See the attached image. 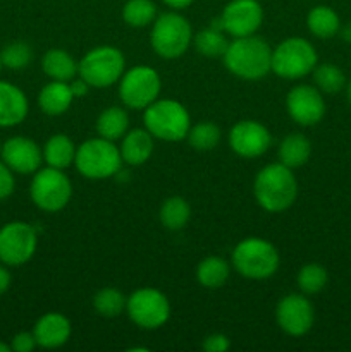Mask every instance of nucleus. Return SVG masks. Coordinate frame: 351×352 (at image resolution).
<instances>
[{
	"mask_svg": "<svg viewBox=\"0 0 351 352\" xmlns=\"http://www.w3.org/2000/svg\"><path fill=\"white\" fill-rule=\"evenodd\" d=\"M224 65L236 78L244 81H260L272 72V48L257 34L233 38L222 55Z\"/></svg>",
	"mask_w": 351,
	"mask_h": 352,
	"instance_id": "nucleus-1",
	"label": "nucleus"
},
{
	"mask_svg": "<svg viewBox=\"0 0 351 352\" xmlns=\"http://www.w3.org/2000/svg\"><path fill=\"white\" fill-rule=\"evenodd\" d=\"M298 181L292 168L284 164H268L255 175L253 196L258 206L268 213L286 212L298 198Z\"/></svg>",
	"mask_w": 351,
	"mask_h": 352,
	"instance_id": "nucleus-2",
	"label": "nucleus"
},
{
	"mask_svg": "<svg viewBox=\"0 0 351 352\" xmlns=\"http://www.w3.org/2000/svg\"><path fill=\"white\" fill-rule=\"evenodd\" d=\"M233 268L244 278L265 280L275 275L281 265L274 244L262 237H246L240 241L233 250Z\"/></svg>",
	"mask_w": 351,
	"mask_h": 352,
	"instance_id": "nucleus-3",
	"label": "nucleus"
},
{
	"mask_svg": "<svg viewBox=\"0 0 351 352\" xmlns=\"http://www.w3.org/2000/svg\"><path fill=\"white\" fill-rule=\"evenodd\" d=\"M143 124L153 138L167 143L186 140L191 127V117L181 102L158 98L143 110Z\"/></svg>",
	"mask_w": 351,
	"mask_h": 352,
	"instance_id": "nucleus-4",
	"label": "nucleus"
},
{
	"mask_svg": "<svg viewBox=\"0 0 351 352\" xmlns=\"http://www.w3.org/2000/svg\"><path fill=\"white\" fill-rule=\"evenodd\" d=\"M119 146L105 138H92L83 141L76 150L74 167L79 174L92 181H103L114 177L123 167Z\"/></svg>",
	"mask_w": 351,
	"mask_h": 352,
	"instance_id": "nucleus-5",
	"label": "nucleus"
},
{
	"mask_svg": "<svg viewBox=\"0 0 351 352\" xmlns=\"http://www.w3.org/2000/svg\"><path fill=\"white\" fill-rule=\"evenodd\" d=\"M193 28L184 16L176 10L158 14L151 24L150 45L162 58H179L193 43Z\"/></svg>",
	"mask_w": 351,
	"mask_h": 352,
	"instance_id": "nucleus-6",
	"label": "nucleus"
},
{
	"mask_svg": "<svg viewBox=\"0 0 351 352\" xmlns=\"http://www.w3.org/2000/svg\"><path fill=\"white\" fill-rule=\"evenodd\" d=\"M319 64L315 47L306 38L291 36L272 50V72L281 79L296 81L312 74Z\"/></svg>",
	"mask_w": 351,
	"mask_h": 352,
	"instance_id": "nucleus-7",
	"label": "nucleus"
},
{
	"mask_svg": "<svg viewBox=\"0 0 351 352\" xmlns=\"http://www.w3.org/2000/svg\"><path fill=\"white\" fill-rule=\"evenodd\" d=\"M126 71V58L117 47L102 45L85 54L79 60L78 76H81L92 88H109L119 82Z\"/></svg>",
	"mask_w": 351,
	"mask_h": 352,
	"instance_id": "nucleus-8",
	"label": "nucleus"
},
{
	"mask_svg": "<svg viewBox=\"0 0 351 352\" xmlns=\"http://www.w3.org/2000/svg\"><path fill=\"white\" fill-rule=\"evenodd\" d=\"M30 196L34 206L48 213L64 210L72 196V182L64 170L54 167L38 168L30 184Z\"/></svg>",
	"mask_w": 351,
	"mask_h": 352,
	"instance_id": "nucleus-9",
	"label": "nucleus"
},
{
	"mask_svg": "<svg viewBox=\"0 0 351 352\" xmlns=\"http://www.w3.org/2000/svg\"><path fill=\"white\" fill-rule=\"evenodd\" d=\"M160 91V76L148 65H134L129 71H124L119 79V98L127 109L145 110L158 100Z\"/></svg>",
	"mask_w": 351,
	"mask_h": 352,
	"instance_id": "nucleus-10",
	"label": "nucleus"
},
{
	"mask_svg": "<svg viewBox=\"0 0 351 352\" xmlns=\"http://www.w3.org/2000/svg\"><path fill=\"white\" fill-rule=\"evenodd\" d=\"M126 313L140 329L157 330L171 318V302L158 289L141 287L127 298Z\"/></svg>",
	"mask_w": 351,
	"mask_h": 352,
	"instance_id": "nucleus-11",
	"label": "nucleus"
},
{
	"mask_svg": "<svg viewBox=\"0 0 351 352\" xmlns=\"http://www.w3.org/2000/svg\"><path fill=\"white\" fill-rule=\"evenodd\" d=\"M36 248V230L30 223L9 222L0 227V263L21 267L34 256Z\"/></svg>",
	"mask_w": 351,
	"mask_h": 352,
	"instance_id": "nucleus-12",
	"label": "nucleus"
},
{
	"mask_svg": "<svg viewBox=\"0 0 351 352\" xmlns=\"http://www.w3.org/2000/svg\"><path fill=\"white\" fill-rule=\"evenodd\" d=\"M224 33L231 38L255 34L264 23V9L258 0H231L219 19Z\"/></svg>",
	"mask_w": 351,
	"mask_h": 352,
	"instance_id": "nucleus-13",
	"label": "nucleus"
},
{
	"mask_svg": "<svg viewBox=\"0 0 351 352\" xmlns=\"http://www.w3.org/2000/svg\"><path fill=\"white\" fill-rule=\"evenodd\" d=\"M279 329L291 337H303L315 323V309L306 294L284 296L275 308Z\"/></svg>",
	"mask_w": 351,
	"mask_h": 352,
	"instance_id": "nucleus-14",
	"label": "nucleus"
},
{
	"mask_svg": "<svg viewBox=\"0 0 351 352\" xmlns=\"http://www.w3.org/2000/svg\"><path fill=\"white\" fill-rule=\"evenodd\" d=\"M286 109L296 124L312 127L323 119L327 107L323 93L317 86L298 85L289 89L286 96Z\"/></svg>",
	"mask_w": 351,
	"mask_h": 352,
	"instance_id": "nucleus-15",
	"label": "nucleus"
},
{
	"mask_svg": "<svg viewBox=\"0 0 351 352\" xmlns=\"http://www.w3.org/2000/svg\"><path fill=\"white\" fill-rule=\"evenodd\" d=\"M272 138L267 127L258 120L243 119L229 131V146L237 157L258 158L270 148Z\"/></svg>",
	"mask_w": 351,
	"mask_h": 352,
	"instance_id": "nucleus-16",
	"label": "nucleus"
},
{
	"mask_svg": "<svg viewBox=\"0 0 351 352\" xmlns=\"http://www.w3.org/2000/svg\"><path fill=\"white\" fill-rule=\"evenodd\" d=\"M0 158L14 174L30 175L40 168L41 162H43V153L36 141H33L31 138L14 136L2 144Z\"/></svg>",
	"mask_w": 351,
	"mask_h": 352,
	"instance_id": "nucleus-17",
	"label": "nucleus"
},
{
	"mask_svg": "<svg viewBox=\"0 0 351 352\" xmlns=\"http://www.w3.org/2000/svg\"><path fill=\"white\" fill-rule=\"evenodd\" d=\"M72 325L62 313H47L40 316L33 327V336L36 344L43 349H57L71 339Z\"/></svg>",
	"mask_w": 351,
	"mask_h": 352,
	"instance_id": "nucleus-18",
	"label": "nucleus"
},
{
	"mask_svg": "<svg viewBox=\"0 0 351 352\" xmlns=\"http://www.w3.org/2000/svg\"><path fill=\"white\" fill-rule=\"evenodd\" d=\"M30 103L19 86L0 81V127H14L24 122Z\"/></svg>",
	"mask_w": 351,
	"mask_h": 352,
	"instance_id": "nucleus-19",
	"label": "nucleus"
},
{
	"mask_svg": "<svg viewBox=\"0 0 351 352\" xmlns=\"http://www.w3.org/2000/svg\"><path fill=\"white\" fill-rule=\"evenodd\" d=\"M153 140L155 138L148 133L147 127H136L129 129L120 140V157L124 164L131 167H140L150 160L153 153Z\"/></svg>",
	"mask_w": 351,
	"mask_h": 352,
	"instance_id": "nucleus-20",
	"label": "nucleus"
},
{
	"mask_svg": "<svg viewBox=\"0 0 351 352\" xmlns=\"http://www.w3.org/2000/svg\"><path fill=\"white\" fill-rule=\"evenodd\" d=\"M72 100H74V95H72L69 82L50 79V82L45 85L38 95V105H40L41 112L55 117L67 112L72 105Z\"/></svg>",
	"mask_w": 351,
	"mask_h": 352,
	"instance_id": "nucleus-21",
	"label": "nucleus"
},
{
	"mask_svg": "<svg viewBox=\"0 0 351 352\" xmlns=\"http://www.w3.org/2000/svg\"><path fill=\"white\" fill-rule=\"evenodd\" d=\"M41 69L54 81H72L78 76L79 62L62 48H50L41 57Z\"/></svg>",
	"mask_w": 351,
	"mask_h": 352,
	"instance_id": "nucleus-22",
	"label": "nucleus"
},
{
	"mask_svg": "<svg viewBox=\"0 0 351 352\" xmlns=\"http://www.w3.org/2000/svg\"><path fill=\"white\" fill-rule=\"evenodd\" d=\"M76 150H78V146L71 138L65 136V134H54L43 144L41 153H43V162L48 167L65 170L71 165H74Z\"/></svg>",
	"mask_w": 351,
	"mask_h": 352,
	"instance_id": "nucleus-23",
	"label": "nucleus"
},
{
	"mask_svg": "<svg viewBox=\"0 0 351 352\" xmlns=\"http://www.w3.org/2000/svg\"><path fill=\"white\" fill-rule=\"evenodd\" d=\"M277 157L281 164L289 168L303 167L312 157V143L301 133H291L281 141L277 150Z\"/></svg>",
	"mask_w": 351,
	"mask_h": 352,
	"instance_id": "nucleus-24",
	"label": "nucleus"
},
{
	"mask_svg": "<svg viewBox=\"0 0 351 352\" xmlns=\"http://www.w3.org/2000/svg\"><path fill=\"white\" fill-rule=\"evenodd\" d=\"M306 28L313 36L320 38V40H329L339 33L341 19L332 7L317 6L310 9L308 16H306Z\"/></svg>",
	"mask_w": 351,
	"mask_h": 352,
	"instance_id": "nucleus-25",
	"label": "nucleus"
},
{
	"mask_svg": "<svg viewBox=\"0 0 351 352\" xmlns=\"http://www.w3.org/2000/svg\"><path fill=\"white\" fill-rule=\"evenodd\" d=\"M129 131V116L120 107H109L102 110L96 119V133L100 138L114 141L123 140L124 134Z\"/></svg>",
	"mask_w": 351,
	"mask_h": 352,
	"instance_id": "nucleus-26",
	"label": "nucleus"
},
{
	"mask_svg": "<svg viewBox=\"0 0 351 352\" xmlns=\"http://www.w3.org/2000/svg\"><path fill=\"white\" fill-rule=\"evenodd\" d=\"M231 275V267L224 258L206 256L196 267V280L206 289H219L227 282Z\"/></svg>",
	"mask_w": 351,
	"mask_h": 352,
	"instance_id": "nucleus-27",
	"label": "nucleus"
},
{
	"mask_svg": "<svg viewBox=\"0 0 351 352\" xmlns=\"http://www.w3.org/2000/svg\"><path fill=\"white\" fill-rule=\"evenodd\" d=\"M160 223L167 230H181L191 219V208L189 203L181 196H171L165 199L158 212Z\"/></svg>",
	"mask_w": 351,
	"mask_h": 352,
	"instance_id": "nucleus-28",
	"label": "nucleus"
},
{
	"mask_svg": "<svg viewBox=\"0 0 351 352\" xmlns=\"http://www.w3.org/2000/svg\"><path fill=\"white\" fill-rule=\"evenodd\" d=\"M312 74L313 82L323 95H337L346 88V76H344L343 69L337 67L336 64H330V62L317 64Z\"/></svg>",
	"mask_w": 351,
	"mask_h": 352,
	"instance_id": "nucleus-29",
	"label": "nucleus"
},
{
	"mask_svg": "<svg viewBox=\"0 0 351 352\" xmlns=\"http://www.w3.org/2000/svg\"><path fill=\"white\" fill-rule=\"evenodd\" d=\"M193 43L198 54L205 57H222L227 50L229 40L226 38L222 28H206V30L198 31L193 36Z\"/></svg>",
	"mask_w": 351,
	"mask_h": 352,
	"instance_id": "nucleus-30",
	"label": "nucleus"
},
{
	"mask_svg": "<svg viewBox=\"0 0 351 352\" xmlns=\"http://www.w3.org/2000/svg\"><path fill=\"white\" fill-rule=\"evenodd\" d=\"M157 6L151 0H127L123 7V19L129 28H147L157 19Z\"/></svg>",
	"mask_w": 351,
	"mask_h": 352,
	"instance_id": "nucleus-31",
	"label": "nucleus"
},
{
	"mask_svg": "<svg viewBox=\"0 0 351 352\" xmlns=\"http://www.w3.org/2000/svg\"><path fill=\"white\" fill-rule=\"evenodd\" d=\"M127 298L116 287H103L93 298V308L96 315L103 318H116L126 311Z\"/></svg>",
	"mask_w": 351,
	"mask_h": 352,
	"instance_id": "nucleus-32",
	"label": "nucleus"
},
{
	"mask_svg": "<svg viewBox=\"0 0 351 352\" xmlns=\"http://www.w3.org/2000/svg\"><path fill=\"white\" fill-rule=\"evenodd\" d=\"M220 127L213 122H198L189 127L188 140L189 146L196 151H212L220 143Z\"/></svg>",
	"mask_w": 351,
	"mask_h": 352,
	"instance_id": "nucleus-33",
	"label": "nucleus"
},
{
	"mask_svg": "<svg viewBox=\"0 0 351 352\" xmlns=\"http://www.w3.org/2000/svg\"><path fill=\"white\" fill-rule=\"evenodd\" d=\"M327 282H329V274H327L326 267L319 263H308L301 267L298 272V277H296L299 291L306 296L319 294L320 291L326 289Z\"/></svg>",
	"mask_w": 351,
	"mask_h": 352,
	"instance_id": "nucleus-34",
	"label": "nucleus"
},
{
	"mask_svg": "<svg viewBox=\"0 0 351 352\" xmlns=\"http://www.w3.org/2000/svg\"><path fill=\"white\" fill-rule=\"evenodd\" d=\"M0 60L3 67L12 71L26 69L33 60V48L26 41H12L0 50Z\"/></svg>",
	"mask_w": 351,
	"mask_h": 352,
	"instance_id": "nucleus-35",
	"label": "nucleus"
},
{
	"mask_svg": "<svg viewBox=\"0 0 351 352\" xmlns=\"http://www.w3.org/2000/svg\"><path fill=\"white\" fill-rule=\"evenodd\" d=\"M14 189H16V177H14V172L3 164V160L0 158V201L7 199L9 196H12Z\"/></svg>",
	"mask_w": 351,
	"mask_h": 352,
	"instance_id": "nucleus-36",
	"label": "nucleus"
},
{
	"mask_svg": "<svg viewBox=\"0 0 351 352\" xmlns=\"http://www.w3.org/2000/svg\"><path fill=\"white\" fill-rule=\"evenodd\" d=\"M36 339H34L33 332H19L14 336L12 342H10V349L14 352H31L36 347Z\"/></svg>",
	"mask_w": 351,
	"mask_h": 352,
	"instance_id": "nucleus-37",
	"label": "nucleus"
},
{
	"mask_svg": "<svg viewBox=\"0 0 351 352\" xmlns=\"http://www.w3.org/2000/svg\"><path fill=\"white\" fill-rule=\"evenodd\" d=\"M231 347L229 339L224 333H210L203 340V349L206 352H226Z\"/></svg>",
	"mask_w": 351,
	"mask_h": 352,
	"instance_id": "nucleus-38",
	"label": "nucleus"
},
{
	"mask_svg": "<svg viewBox=\"0 0 351 352\" xmlns=\"http://www.w3.org/2000/svg\"><path fill=\"white\" fill-rule=\"evenodd\" d=\"M69 86H71V91L74 95V98H83V96L88 95L89 88H92L81 76H76L72 81H69Z\"/></svg>",
	"mask_w": 351,
	"mask_h": 352,
	"instance_id": "nucleus-39",
	"label": "nucleus"
},
{
	"mask_svg": "<svg viewBox=\"0 0 351 352\" xmlns=\"http://www.w3.org/2000/svg\"><path fill=\"white\" fill-rule=\"evenodd\" d=\"M10 282H12V277H10V272L7 270V265H0V296L6 294L10 287Z\"/></svg>",
	"mask_w": 351,
	"mask_h": 352,
	"instance_id": "nucleus-40",
	"label": "nucleus"
},
{
	"mask_svg": "<svg viewBox=\"0 0 351 352\" xmlns=\"http://www.w3.org/2000/svg\"><path fill=\"white\" fill-rule=\"evenodd\" d=\"M162 2H164L167 7H171V9L181 10V9H186V7L191 6L195 0H162Z\"/></svg>",
	"mask_w": 351,
	"mask_h": 352,
	"instance_id": "nucleus-41",
	"label": "nucleus"
},
{
	"mask_svg": "<svg viewBox=\"0 0 351 352\" xmlns=\"http://www.w3.org/2000/svg\"><path fill=\"white\" fill-rule=\"evenodd\" d=\"M339 33H341V36H343L344 41L351 43V23H348L346 26H341Z\"/></svg>",
	"mask_w": 351,
	"mask_h": 352,
	"instance_id": "nucleus-42",
	"label": "nucleus"
},
{
	"mask_svg": "<svg viewBox=\"0 0 351 352\" xmlns=\"http://www.w3.org/2000/svg\"><path fill=\"white\" fill-rule=\"evenodd\" d=\"M12 349H10V344H6L0 340V352H10Z\"/></svg>",
	"mask_w": 351,
	"mask_h": 352,
	"instance_id": "nucleus-43",
	"label": "nucleus"
},
{
	"mask_svg": "<svg viewBox=\"0 0 351 352\" xmlns=\"http://www.w3.org/2000/svg\"><path fill=\"white\" fill-rule=\"evenodd\" d=\"M346 96H348V102L351 103V79L346 82Z\"/></svg>",
	"mask_w": 351,
	"mask_h": 352,
	"instance_id": "nucleus-44",
	"label": "nucleus"
},
{
	"mask_svg": "<svg viewBox=\"0 0 351 352\" xmlns=\"http://www.w3.org/2000/svg\"><path fill=\"white\" fill-rule=\"evenodd\" d=\"M2 144H3V143H2V141H0V153H2Z\"/></svg>",
	"mask_w": 351,
	"mask_h": 352,
	"instance_id": "nucleus-45",
	"label": "nucleus"
},
{
	"mask_svg": "<svg viewBox=\"0 0 351 352\" xmlns=\"http://www.w3.org/2000/svg\"><path fill=\"white\" fill-rule=\"evenodd\" d=\"M2 67H3V65H2V60H0V71H2Z\"/></svg>",
	"mask_w": 351,
	"mask_h": 352,
	"instance_id": "nucleus-46",
	"label": "nucleus"
}]
</instances>
